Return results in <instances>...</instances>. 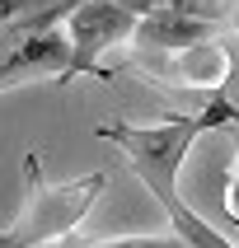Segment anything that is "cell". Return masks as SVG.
Masks as SVG:
<instances>
[{
  "mask_svg": "<svg viewBox=\"0 0 239 248\" xmlns=\"http://www.w3.org/2000/svg\"><path fill=\"white\" fill-rule=\"evenodd\" d=\"M108 187V173H84L70 183H47L42 178V159L33 150L24 155V202L5 230H0V248H47L66 244V234L89 216L98 197Z\"/></svg>",
  "mask_w": 239,
  "mask_h": 248,
  "instance_id": "7a4b0ae2",
  "label": "cell"
},
{
  "mask_svg": "<svg viewBox=\"0 0 239 248\" xmlns=\"http://www.w3.org/2000/svg\"><path fill=\"white\" fill-rule=\"evenodd\" d=\"M230 33H239V0H235V14H230Z\"/></svg>",
  "mask_w": 239,
  "mask_h": 248,
  "instance_id": "30bf717a",
  "label": "cell"
},
{
  "mask_svg": "<svg viewBox=\"0 0 239 248\" xmlns=\"http://www.w3.org/2000/svg\"><path fill=\"white\" fill-rule=\"evenodd\" d=\"M47 248H70V244H47Z\"/></svg>",
  "mask_w": 239,
  "mask_h": 248,
  "instance_id": "8fae6325",
  "label": "cell"
},
{
  "mask_svg": "<svg viewBox=\"0 0 239 248\" xmlns=\"http://www.w3.org/2000/svg\"><path fill=\"white\" fill-rule=\"evenodd\" d=\"M80 0H61L56 10H42L14 28H0V89H19V84H70L75 52L66 38V19L75 14Z\"/></svg>",
  "mask_w": 239,
  "mask_h": 248,
  "instance_id": "3957f363",
  "label": "cell"
},
{
  "mask_svg": "<svg viewBox=\"0 0 239 248\" xmlns=\"http://www.w3.org/2000/svg\"><path fill=\"white\" fill-rule=\"evenodd\" d=\"M216 126H239V108L230 103V94H211L202 98L197 112H164L159 122L150 126H131V122H103L98 126V140H108L127 155V169L145 183H178L183 159L197 145L202 131H216Z\"/></svg>",
  "mask_w": 239,
  "mask_h": 248,
  "instance_id": "6da1fadb",
  "label": "cell"
},
{
  "mask_svg": "<svg viewBox=\"0 0 239 248\" xmlns=\"http://www.w3.org/2000/svg\"><path fill=\"white\" fill-rule=\"evenodd\" d=\"M225 211L239 225V145H235V159H230V178H225Z\"/></svg>",
  "mask_w": 239,
  "mask_h": 248,
  "instance_id": "ba28073f",
  "label": "cell"
},
{
  "mask_svg": "<svg viewBox=\"0 0 239 248\" xmlns=\"http://www.w3.org/2000/svg\"><path fill=\"white\" fill-rule=\"evenodd\" d=\"M155 10V0H80L75 14L66 19V38L75 52V70L70 80L94 75V80H112V70L103 66V56L117 42H131L136 24Z\"/></svg>",
  "mask_w": 239,
  "mask_h": 248,
  "instance_id": "277c9868",
  "label": "cell"
},
{
  "mask_svg": "<svg viewBox=\"0 0 239 248\" xmlns=\"http://www.w3.org/2000/svg\"><path fill=\"white\" fill-rule=\"evenodd\" d=\"M141 66L159 75V80L178 84V89H197L202 98L221 94L230 75H235V56L225 52L221 42H202V47H188L178 56H159V61H141Z\"/></svg>",
  "mask_w": 239,
  "mask_h": 248,
  "instance_id": "5b68a950",
  "label": "cell"
},
{
  "mask_svg": "<svg viewBox=\"0 0 239 248\" xmlns=\"http://www.w3.org/2000/svg\"><path fill=\"white\" fill-rule=\"evenodd\" d=\"M61 0H0V28H14L24 24V19H33V14L42 10H56Z\"/></svg>",
  "mask_w": 239,
  "mask_h": 248,
  "instance_id": "52a82bcc",
  "label": "cell"
},
{
  "mask_svg": "<svg viewBox=\"0 0 239 248\" xmlns=\"http://www.w3.org/2000/svg\"><path fill=\"white\" fill-rule=\"evenodd\" d=\"M145 192L159 202V211L169 216V230L183 239V248H239V244H230L216 225H207L188 202H183L178 183H145Z\"/></svg>",
  "mask_w": 239,
  "mask_h": 248,
  "instance_id": "8992f818",
  "label": "cell"
},
{
  "mask_svg": "<svg viewBox=\"0 0 239 248\" xmlns=\"http://www.w3.org/2000/svg\"><path fill=\"white\" fill-rule=\"evenodd\" d=\"M80 248H122V239H98V244H80Z\"/></svg>",
  "mask_w": 239,
  "mask_h": 248,
  "instance_id": "9c48e42d",
  "label": "cell"
}]
</instances>
